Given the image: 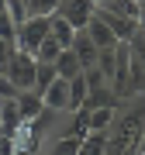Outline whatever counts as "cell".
Instances as JSON below:
<instances>
[{"label": "cell", "instance_id": "1", "mask_svg": "<svg viewBox=\"0 0 145 155\" xmlns=\"http://www.w3.org/2000/svg\"><path fill=\"white\" fill-rule=\"evenodd\" d=\"M142 134H145V110H131L121 124H117L114 141L107 145V152H111V155H128V152H138Z\"/></svg>", "mask_w": 145, "mask_h": 155}, {"label": "cell", "instance_id": "2", "mask_svg": "<svg viewBox=\"0 0 145 155\" xmlns=\"http://www.w3.org/2000/svg\"><path fill=\"white\" fill-rule=\"evenodd\" d=\"M4 76L11 79L17 90H38V59H35L31 52H24V48L14 45V55H11V62H7Z\"/></svg>", "mask_w": 145, "mask_h": 155}, {"label": "cell", "instance_id": "3", "mask_svg": "<svg viewBox=\"0 0 145 155\" xmlns=\"http://www.w3.org/2000/svg\"><path fill=\"white\" fill-rule=\"evenodd\" d=\"M49 35H52V14L49 17L45 14H31V17H24L21 28H17V48H24V52L35 55V48H38Z\"/></svg>", "mask_w": 145, "mask_h": 155}, {"label": "cell", "instance_id": "4", "mask_svg": "<svg viewBox=\"0 0 145 155\" xmlns=\"http://www.w3.org/2000/svg\"><path fill=\"white\" fill-rule=\"evenodd\" d=\"M56 14H62L76 31H86V24L93 21V14H97V0H59Z\"/></svg>", "mask_w": 145, "mask_h": 155}, {"label": "cell", "instance_id": "5", "mask_svg": "<svg viewBox=\"0 0 145 155\" xmlns=\"http://www.w3.org/2000/svg\"><path fill=\"white\" fill-rule=\"evenodd\" d=\"M97 4H100L104 11H111L117 17H124V21H131L135 28L145 24V0H97Z\"/></svg>", "mask_w": 145, "mask_h": 155}, {"label": "cell", "instance_id": "6", "mask_svg": "<svg viewBox=\"0 0 145 155\" xmlns=\"http://www.w3.org/2000/svg\"><path fill=\"white\" fill-rule=\"evenodd\" d=\"M42 104H45V110H69V79L56 76L42 90Z\"/></svg>", "mask_w": 145, "mask_h": 155}, {"label": "cell", "instance_id": "7", "mask_svg": "<svg viewBox=\"0 0 145 155\" xmlns=\"http://www.w3.org/2000/svg\"><path fill=\"white\" fill-rule=\"evenodd\" d=\"M42 110H45V104H42L38 90H17V114H21V121H38Z\"/></svg>", "mask_w": 145, "mask_h": 155}, {"label": "cell", "instance_id": "8", "mask_svg": "<svg viewBox=\"0 0 145 155\" xmlns=\"http://www.w3.org/2000/svg\"><path fill=\"white\" fill-rule=\"evenodd\" d=\"M72 52H76V59H79V66H83V72H86V69H93V66H97V55H100V48L90 41V35H86V31H79V35H76V41H72Z\"/></svg>", "mask_w": 145, "mask_h": 155}, {"label": "cell", "instance_id": "9", "mask_svg": "<svg viewBox=\"0 0 145 155\" xmlns=\"http://www.w3.org/2000/svg\"><path fill=\"white\" fill-rule=\"evenodd\" d=\"M86 35H90V41H93L97 48H117V45H121V41H117V35L107 28V24H104L97 14H93V21L86 24Z\"/></svg>", "mask_w": 145, "mask_h": 155}, {"label": "cell", "instance_id": "10", "mask_svg": "<svg viewBox=\"0 0 145 155\" xmlns=\"http://www.w3.org/2000/svg\"><path fill=\"white\" fill-rule=\"evenodd\" d=\"M76 28H72V24L66 21V17H62V14H52V38H56L59 45H62V48H72V41H76Z\"/></svg>", "mask_w": 145, "mask_h": 155}, {"label": "cell", "instance_id": "11", "mask_svg": "<svg viewBox=\"0 0 145 155\" xmlns=\"http://www.w3.org/2000/svg\"><path fill=\"white\" fill-rule=\"evenodd\" d=\"M86 100H90V83H86L83 72H79V76L69 79V110H79Z\"/></svg>", "mask_w": 145, "mask_h": 155}, {"label": "cell", "instance_id": "12", "mask_svg": "<svg viewBox=\"0 0 145 155\" xmlns=\"http://www.w3.org/2000/svg\"><path fill=\"white\" fill-rule=\"evenodd\" d=\"M56 72H59L62 79H72V76H79V72H83V66H79V59H76V52H72V48H62V52H59Z\"/></svg>", "mask_w": 145, "mask_h": 155}, {"label": "cell", "instance_id": "13", "mask_svg": "<svg viewBox=\"0 0 145 155\" xmlns=\"http://www.w3.org/2000/svg\"><path fill=\"white\" fill-rule=\"evenodd\" d=\"M107 145H111V138H107L104 131H90L86 138H83V145H79V152H76V155H104V152H107Z\"/></svg>", "mask_w": 145, "mask_h": 155}, {"label": "cell", "instance_id": "14", "mask_svg": "<svg viewBox=\"0 0 145 155\" xmlns=\"http://www.w3.org/2000/svg\"><path fill=\"white\" fill-rule=\"evenodd\" d=\"M59 52H62V45H59V41L49 35V38H45V41L38 45V48H35V59H38V62H52V66H56Z\"/></svg>", "mask_w": 145, "mask_h": 155}, {"label": "cell", "instance_id": "15", "mask_svg": "<svg viewBox=\"0 0 145 155\" xmlns=\"http://www.w3.org/2000/svg\"><path fill=\"white\" fill-rule=\"evenodd\" d=\"M79 145H83V138H76V134L69 131L66 138H59L56 145H52V152H49V155H76V152H79Z\"/></svg>", "mask_w": 145, "mask_h": 155}, {"label": "cell", "instance_id": "16", "mask_svg": "<svg viewBox=\"0 0 145 155\" xmlns=\"http://www.w3.org/2000/svg\"><path fill=\"white\" fill-rule=\"evenodd\" d=\"M56 11H59V0H28V17L31 14H45V17H49Z\"/></svg>", "mask_w": 145, "mask_h": 155}, {"label": "cell", "instance_id": "17", "mask_svg": "<svg viewBox=\"0 0 145 155\" xmlns=\"http://www.w3.org/2000/svg\"><path fill=\"white\" fill-rule=\"evenodd\" d=\"M142 152H145V134H142V141H138V155H142Z\"/></svg>", "mask_w": 145, "mask_h": 155}]
</instances>
